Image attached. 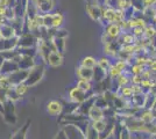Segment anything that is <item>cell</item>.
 Wrapping results in <instances>:
<instances>
[{
    "label": "cell",
    "mask_w": 156,
    "mask_h": 139,
    "mask_svg": "<svg viewBox=\"0 0 156 139\" xmlns=\"http://www.w3.org/2000/svg\"><path fill=\"white\" fill-rule=\"evenodd\" d=\"M43 74H44V66L42 64L41 65H35L28 71V75L25 80V84L28 87L35 86L40 80L43 78Z\"/></svg>",
    "instance_id": "obj_1"
},
{
    "label": "cell",
    "mask_w": 156,
    "mask_h": 139,
    "mask_svg": "<svg viewBox=\"0 0 156 139\" xmlns=\"http://www.w3.org/2000/svg\"><path fill=\"white\" fill-rule=\"evenodd\" d=\"M93 95H96L93 91L89 93H85L83 91H80L79 88L77 87H75V88H72L71 91L69 92V99H70V102H73V103H82V102H84L86 99H89V98H91Z\"/></svg>",
    "instance_id": "obj_2"
},
{
    "label": "cell",
    "mask_w": 156,
    "mask_h": 139,
    "mask_svg": "<svg viewBox=\"0 0 156 139\" xmlns=\"http://www.w3.org/2000/svg\"><path fill=\"white\" fill-rule=\"evenodd\" d=\"M37 38L33 34H23L22 36H19L18 45L20 48H34L36 45Z\"/></svg>",
    "instance_id": "obj_3"
},
{
    "label": "cell",
    "mask_w": 156,
    "mask_h": 139,
    "mask_svg": "<svg viewBox=\"0 0 156 139\" xmlns=\"http://www.w3.org/2000/svg\"><path fill=\"white\" fill-rule=\"evenodd\" d=\"M54 1L52 0H40L35 4L36 11L37 13H41V15H44L51 12V9L54 8Z\"/></svg>",
    "instance_id": "obj_4"
},
{
    "label": "cell",
    "mask_w": 156,
    "mask_h": 139,
    "mask_svg": "<svg viewBox=\"0 0 156 139\" xmlns=\"http://www.w3.org/2000/svg\"><path fill=\"white\" fill-rule=\"evenodd\" d=\"M105 34L110 36L112 40H118L122 34V30L118 23H110L105 27Z\"/></svg>",
    "instance_id": "obj_5"
},
{
    "label": "cell",
    "mask_w": 156,
    "mask_h": 139,
    "mask_svg": "<svg viewBox=\"0 0 156 139\" xmlns=\"http://www.w3.org/2000/svg\"><path fill=\"white\" fill-rule=\"evenodd\" d=\"M47 63L52 67H58L63 64V56L57 51H51L47 57Z\"/></svg>",
    "instance_id": "obj_6"
},
{
    "label": "cell",
    "mask_w": 156,
    "mask_h": 139,
    "mask_svg": "<svg viewBox=\"0 0 156 139\" xmlns=\"http://www.w3.org/2000/svg\"><path fill=\"white\" fill-rule=\"evenodd\" d=\"M47 111L51 116H57V115L62 114V111H63V106H62V103L59 101L52 100L47 104Z\"/></svg>",
    "instance_id": "obj_7"
},
{
    "label": "cell",
    "mask_w": 156,
    "mask_h": 139,
    "mask_svg": "<svg viewBox=\"0 0 156 139\" xmlns=\"http://www.w3.org/2000/svg\"><path fill=\"white\" fill-rule=\"evenodd\" d=\"M76 74L79 79L82 80H87V81H92L93 78V68H87L82 65H79L76 70Z\"/></svg>",
    "instance_id": "obj_8"
},
{
    "label": "cell",
    "mask_w": 156,
    "mask_h": 139,
    "mask_svg": "<svg viewBox=\"0 0 156 139\" xmlns=\"http://www.w3.org/2000/svg\"><path fill=\"white\" fill-rule=\"evenodd\" d=\"M0 36L1 38H13L15 36H18L14 28L11 25H7V23H1L0 25Z\"/></svg>",
    "instance_id": "obj_9"
},
{
    "label": "cell",
    "mask_w": 156,
    "mask_h": 139,
    "mask_svg": "<svg viewBox=\"0 0 156 139\" xmlns=\"http://www.w3.org/2000/svg\"><path fill=\"white\" fill-rule=\"evenodd\" d=\"M87 118L90 119L91 122L103 119L104 118V111H103V109L99 108L98 106H96V104H93V106L90 108L89 113H87Z\"/></svg>",
    "instance_id": "obj_10"
},
{
    "label": "cell",
    "mask_w": 156,
    "mask_h": 139,
    "mask_svg": "<svg viewBox=\"0 0 156 139\" xmlns=\"http://www.w3.org/2000/svg\"><path fill=\"white\" fill-rule=\"evenodd\" d=\"M86 12L91 16V19L94 21H98L101 19V12H103V7L101 6H92V5H86Z\"/></svg>",
    "instance_id": "obj_11"
},
{
    "label": "cell",
    "mask_w": 156,
    "mask_h": 139,
    "mask_svg": "<svg viewBox=\"0 0 156 139\" xmlns=\"http://www.w3.org/2000/svg\"><path fill=\"white\" fill-rule=\"evenodd\" d=\"M144 100H146V94L144 93H139V94H133L130 96V102L132 106L136 109H141L144 106Z\"/></svg>",
    "instance_id": "obj_12"
},
{
    "label": "cell",
    "mask_w": 156,
    "mask_h": 139,
    "mask_svg": "<svg viewBox=\"0 0 156 139\" xmlns=\"http://www.w3.org/2000/svg\"><path fill=\"white\" fill-rule=\"evenodd\" d=\"M106 77H107V72L105 70H103L101 67H99L98 65L93 67V78H92V80L96 81V84L101 82Z\"/></svg>",
    "instance_id": "obj_13"
},
{
    "label": "cell",
    "mask_w": 156,
    "mask_h": 139,
    "mask_svg": "<svg viewBox=\"0 0 156 139\" xmlns=\"http://www.w3.org/2000/svg\"><path fill=\"white\" fill-rule=\"evenodd\" d=\"M155 101H156V95L153 92H149L146 94V100H144V109H148V110H153L154 106H155Z\"/></svg>",
    "instance_id": "obj_14"
},
{
    "label": "cell",
    "mask_w": 156,
    "mask_h": 139,
    "mask_svg": "<svg viewBox=\"0 0 156 139\" xmlns=\"http://www.w3.org/2000/svg\"><path fill=\"white\" fill-rule=\"evenodd\" d=\"M52 44L55 46L56 51L59 53H63L65 50V38L63 37H52Z\"/></svg>",
    "instance_id": "obj_15"
},
{
    "label": "cell",
    "mask_w": 156,
    "mask_h": 139,
    "mask_svg": "<svg viewBox=\"0 0 156 139\" xmlns=\"http://www.w3.org/2000/svg\"><path fill=\"white\" fill-rule=\"evenodd\" d=\"M156 36V28L154 25H147L143 29V37L147 38V40H150L154 38Z\"/></svg>",
    "instance_id": "obj_16"
},
{
    "label": "cell",
    "mask_w": 156,
    "mask_h": 139,
    "mask_svg": "<svg viewBox=\"0 0 156 139\" xmlns=\"http://www.w3.org/2000/svg\"><path fill=\"white\" fill-rule=\"evenodd\" d=\"M91 124H92V126L94 127L96 131H98L99 133H101V132H104L106 126H107V119L103 118V119H99V121H93V122H91Z\"/></svg>",
    "instance_id": "obj_17"
},
{
    "label": "cell",
    "mask_w": 156,
    "mask_h": 139,
    "mask_svg": "<svg viewBox=\"0 0 156 139\" xmlns=\"http://www.w3.org/2000/svg\"><path fill=\"white\" fill-rule=\"evenodd\" d=\"M64 22V16L62 13H55L52 14V28L59 29Z\"/></svg>",
    "instance_id": "obj_18"
},
{
    "label": "cell",
    "mask_w": 156,
    "mask_h": 139,
    "mask_svg": "<svg viewBox=\"0 0 156 139\" xmlns=\"http://www.w3.org/2000/svg\"><path fill=\"white\" fill-rule=\"evenodd\" d=\"M92 81H87V80H82L79 79L77 82V85H76V87L77 88H79L80 91H83V92L85 93H89L92 91Z\"/></svg>",
    "instance_id": "obj_19"
},
{
    "label": "cell",
    "mask_w": 156,
    "mask_h": 139,
    "mask_svg": "<svg viewBox=\"0 0 156 139\" xmlns=\"http://www.w3.org/2000/svg\"><path fill=\"white\" fill-rule=\"evenodd\" d=\"M84 134L86 139H99V132L94 130V127L92 126L91 122H90V124L86 127V131H85Z\"/></svg>",
    "instance_id": "obj_20"
},
{
    "label": "cell",
    "mask_w": 156,
    "mask_h": 139,
    "mask_svg": "<svg viewBox=\"0 0 156 139\" xmlns=\"http://www.w3.org/2000/svg\"><path fill=\"white\" fill-rule=\"evenodd\" d=\"M97 65L99 67H101L103 70H105L106 72H108V70L111 68V66H112V61H111V58L110 57H101L100 59L98 60Z\"/></svg>",
    "instance_id": "obj_21"
},
{
    "label": "cell",
    "mask_w": 156,
    "mask_h": 139,
    "mask_svg": "<svg viewBox=\"0 0 156 139\" xmlns=\"http://www.w3.org/2000/svg\"><path fill=\"white\" fill-rule=\"evenodd\" d=\"M98 60L96 58H93L91 56H87V57H84L83 60H82V63H80V65L84 67H87V68H93V67L97 65Z\"/></svg>",
    "instance_id": "obj_22"
},
{
    "label": "cell",
    "mask_w": 156,
    "mask_h": 139,
    "mask_svg": "<svg viewBox=\"0 0 156 139\" xmlns=\"http://www.w3.org/2000/svg\"><path fill=\"white\" fill-rule=\"evenodd\" d=\"M14 87V91H15V93H16V95L19 96V98H21V96H23L25 94L27 93V91H28V88L29 87L27 86L25 82H22V84H19V85H16V86H13Z\"/></svg>",
    "instance_id": "obj_23"
},
{
    "label": "cell",
    "mask_w": 156,
    "mask_h": 139,
    "mask_svg": "<svg viewBox=\"0 0 156 139\" xmlns=\"http://www.w3.org/2000/svg\"><path fill=\"white\" fill-rule=\"evenodd\" d=\"M129 5L137 12H143V9L146 8L143 0H129Z\"/></svg>",
    "instance_id": "obj_24"
},
{
    "label": "cell",
    "mask_w": 156,
    "mask_h": 139,
    "mask_svg": "<svg viewBox=\"0 0 156 139\" xmlns=\"http://www.w3.org/2000/svg\"><path fill=\"white\" fill-rule=\"evenodd\" d=\"M119 139H132V133L126 126L121 127L120 133H119Z\"/></svg>",
    "instance_id": "obj_25"
},
{
    "label": "cell",
    "mask_w": 156,
    "mask_h": 139,
    "mask_svg": "<svg viewBox=\"0 0 156 139\" xmlns=\"http://www.w3.org/2000/svg\"><path fill=\"white\" fill-rule=\"evenodd\" d=\"M142 80L143 79L141 75H132L130 77V84L132 85H141Z\"/></svg>",
    "instance_id": "obj_26"
},
{
    "label": "cell",
    "mask_w": 156,
    "mask_h": 139,
    "mask_svg": "<svg viewBox=\"0 0 156 139\" xmlns=\"http://www.w3.org/2000/svg\"><path fill=\"white\" fill-rule=\"evenodd\" d=\"M146 7H154L156 6V0H143Z\"/></svg>",
    "instance_id": "obj_27"
},
{
    "label": "cell",
    "mask_w": 156,
    "mask_h": 139,
    "mask_svg": "<svg viewBox=\"0 0 156 139\" xmlns=\"http://www.w3.org/2000/svg\"><path fill=\"white\" fill-rule=\"evenodd\" d=\"M55 139H68V138H66V134H65V132L63 131V129H62V130L57 133V136L55 137Z\"/></svg>",
    "instance_id": "obj_28"
},
{
    "label": "cell",
    "mask_w": 156,
    "mask_h": 139,
    "mask_svg": "<svg viewBox=\"0 0 156 139\" xmlns=\"http://www.w3.org/2000/svg\"><path fill=\"white\" fill-rule=\"evenodd\" d=\"M148 139H156V133H151Z\"/></svg>",
    "instance_id": "obj_29"
},
{
    "label": "cell",
    "mask_w": 156,
    "mask_h": 139,
    "mask_svg": "<svg viewBox=\"0 0 156 139\" xmlns=\"http://www.w3.org/2000/svg\"><path fill=\"white\" fill-rule=\"evenodd\" d=\"M33 1V4H36V2H37V1H40V0H32Z\"/></svg>",
    "instance_id": "obj_30"
}]
</instances>
